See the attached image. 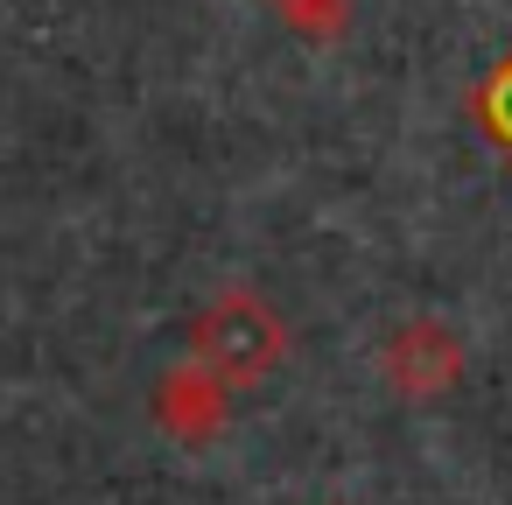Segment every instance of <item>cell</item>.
<instances>
[{"label": "cell", "mask_w": 512, "mask_h": 505, "mask_svg": "<svg viewBox=\"0 0 512 505\" xmlns=\"http://www.w3.org/2000/svg\"><path fill=\"white\" fill-rule=\"evenodd\" d=\"M470 113H477V127L498 141V148H512V57L477 85V99H470Z\"/></svg>", "instance_id": "obj_2"}, {"label": "cell", "mask_w": 512, "mask_h": 505, "mask_svg": "<svg viewBox=\"0 0 512 505\" xmlns=\"http://www.w3.org/2000/svg\"><path fill=\"white\" fill-rule=\"evenodd\" d=\"M274 358H281V323L246 288H232L218 309H204V323H197V365H211L225 379H260Z\"/></svg>", "instance_id": "obj_1"}]
</instances>
